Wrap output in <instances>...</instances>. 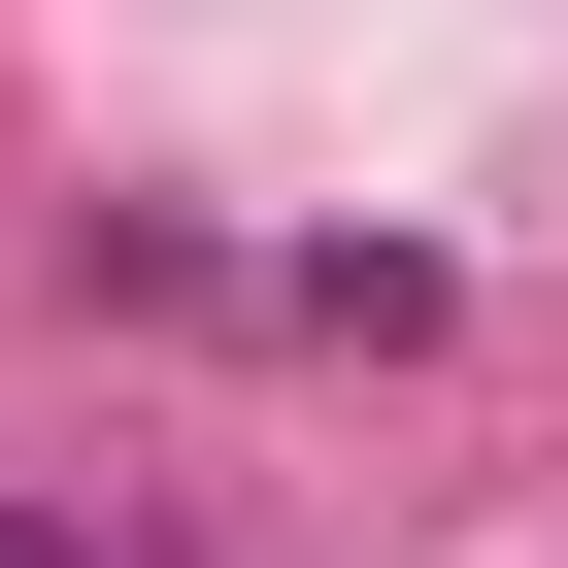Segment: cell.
Segmentation results:
<instances>
[{"label":"cell","mask_w":568,"mask_h":568,"mask_svg":"<svg viewBox=\"0 0 568 568\" xmlns=\"http://www.w3.org/2000/svg\"><path fill=\"white\" fill-rule=\"evenodd\" d=\"M0 568H68V535H34V501H0Z\"/></svg>","instance_id":"6da1fadb"}]
</instances>
